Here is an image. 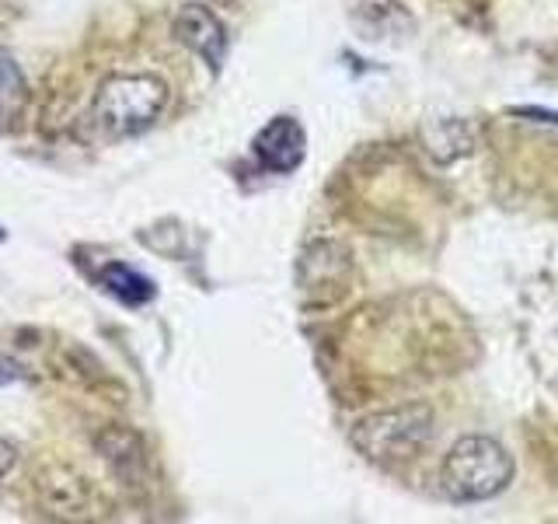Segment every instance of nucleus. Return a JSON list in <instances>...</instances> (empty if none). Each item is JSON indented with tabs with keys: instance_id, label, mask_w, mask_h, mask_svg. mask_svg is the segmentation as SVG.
<instances>
[{
	"instance_id": "nucleus-6",
	"label": "nucleus",
	"mask_w": 558,
	"mask_h": 524,
	"mask_svg": "<svg viewBox=\"0 0 558 524\" xmlns=\"http://www.w3.org/2000/svg\"><path fill=\"white\" fill-rule=\"evenodd\" d=\"M101 284L109 287V294H116L122 305H133V308L154 301V294H157L150 279L144 273L130 270L126 262H109V266L101 270Z\"/></svg>"
},
{
	"instance_id": "nucleus-9",
	"label": "nucleus",
	"mask_w": 558,
	"mask_h": 524,
	"mask_svg": "<svg viewBox=\"0 0 558 524\" xmlns=\"http://www.w3.org/2000/svg\"><path fill=\"white\" fill-rule=\"evenodd\" d=\"M11 465H14V448L4 441V437H0V476H4Z\"/></svg>"
},
{
	"instance_id": "nucleus-8",
	"label": "nucleus",
	"mask_w": 558,
	"mask_h": 524,
	"mask_svg": "<svg viewBox=\"0 0 558 524\" xmlns=\"http://www.w3.org/2000/svg\"><path fill=\"white\" fill-rule=\"evenodd\" d=\"M17 378H22V367H17L11 357L0 354V384H11V381H17Z\"/></svg>"
},
{
	"instance_id": "nucleus-5",
	"label": "nucleus",
	"mask_w": 558,
	"mask_h": 524,
	"mask_svg": "<svg viewBox=\"0 0 558 524\" xmlns=\"http://www.w3.org/2000/svg\"><path fill=\"white\" fill-rule=\"evenodd\" d=\"M174 35H179V43H185L192 52H199L209 63V70H220V63L227 60V28L220 17L203 4H185L174 14Z\"/></svg>"
},
{
	"instance_id": "nucleus-3",
	"label": "nucleus",
	"mask_w": 558,
	"mask_h": 524,
	"mask_svg": "<svg viewBox=\"0 0 558 524\" xmlns=\"http://www.w3.org/2000/svg\"><path fill=\"white\" fill-rule=\"evenodd\" d=\"M433 437V413L426 406H401L374 413L353 427V444L374 462H401L426 448Z\"/></svg>"
},
{
	"instance_id": "nucleus-7",
	"label": "nucleus",
	"mask_w": 558,
	"mask_h": 524,
	"mask_svg": "<svg viewBox=\"0 0 558 524\" xmlns=\"http://www.w3.org/2000/svg\"><path fill=\"white\" fill-rule=\"evenodd\" d=\"M25 98V78L22 70H17V63L8 57L4 49H0V116L14 112L17 105H22Z\"/></svg>"
},
{
	"instance_id": "nucleus-10",
	"label": "nucleus",
	"mask_w": 558,
	"mask_h": 524,
	"mask_svg": "<svg viewBox=\"0 0 558 524\" xmlns=\"http://www.w3.org/2000/svg\"><path fill=\"white\" fill-rule=\"evenodd\" d=\"M0 241H4V227H0Z\"/></svg>"
},
{
	"instance_id": "nucleus-2",
	"label": "nucleus",
	"mask_w": 558,
	"mask_h": 524,
	"mask_svg": "<svg viewBox=\"0 0 558 524\" xmlns=\"http://www.w3.org/2000/svg\"><path fill=\"white\" fill-rule=\"evenodd\" d=\"M513 479V458L493 437H461L444 462V489L458 503H478L502 493Z\"/></svg>"
},
{
	"instance_id": "nucleus-4",
	"label": "nucleus",
	"mask_w": 558,
	"mask_h": 524,
	"mask_svg": "<svg viewBox=\"0 0 558 524\" xmlns=\"http://www.w3.org/2000/svg\"><path fill=\"white\" fill-rule=\"evenodd\" d=\"M304 151H307V136H304V127L293 116L269 119L255 136V157L269 171H279V175H287L301 165Z\"/></svg>"
},
{
	"instance_id": "nucleus-1",
	"label": "nucleus",
	"mask_w": 558,
	"mask_h": 524,
	"mask_svg": "<svg viewBox=\"0 0 558 524\" xmlns=\"http://www.w3.org/2000/svg\"><path fill=\"white\" fill-rule=\"evenodd\" d=\"M168 105V84L154 74H112L95 95V122L109 136H133L154 127Z\"/></svg>"
}]
</instances>
